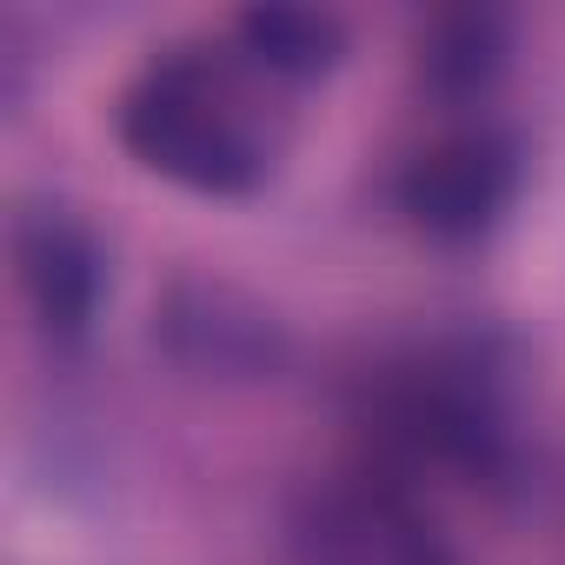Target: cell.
<instances>
[{"label":"cell","instance_id":"cell-1","mask_svg":"<svg viewBox=\"0 0 565 565\" xmlns=\"http://www.w3.org/2000/svg\"><path fill=\"white\" fill-rule=\"evenodd\" d=\"M120 140L140 167L193 186V193H246L266 167L246 120L226 107L220 81L206 67H153L120 100Z\"/></svg>","mask_w":565,"mask_h":565},{"label":"cell","instance_id":"cell-2","mask_svg":"<svg viewBox=\"0 0 565 565\" xmlns=\"http://www.w3.org/2000/svg\"><path fill=\"white\" fill-rule=\"evenodd\" d=\"M512 186H519V153L505 134H452L406 167L399 206L433 239H479L512 206Z\"/></svg>","mask_w":565,"mask_h":565},{"label":"cell","instance_id":"cell-3","mask_svg":"<svg viewBox=\"0 0 565 565\" xmlns=\"http://www.w3.org/2000/svg\"><path fill=\"white\" fill-rule=\"evenodd\" d=\"M14 259H21V287L34 320L54 340H81L100 313V287H107V266L100 246L67 220V213H28L14 233Z\"/></svg>","mask_w":565,"mask_h":565},{"label":"cell","instance_id":"cell-4","mask_svg":"<svg viewBox=\"0 0 565 565\" xmlns=\"http://www.w3.org/2000/svg\"><path fill=\"white\" fill-rule=\"evenodd\" d=\"M239 47L266 74H320L340 61V28L307 14V8H246L239 14Z\"/></svg>","mask_w":565,"mask_h":565},{"label":"cell","instance_id":"cell-5","mask_svg":"<svg viewBox=\"0 0 565 565\" xmlns=\"http://www.w3.org/2000/svg\"><path fill=\"white\" fill-rule=\"evenodd\" d=\"M499 47H505V34H499L492 14H452V21H439V34L426 41V74H433L446 94H466V87L492 81Z\"/></svg>","mask_w":565,"mask_h":565}]
</instances>
